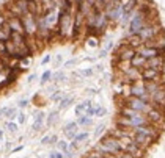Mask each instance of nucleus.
Listing matches in <instances>:
<instances>
[{
  "label": "nucleus",
  "mask_w": 165,
  "mask_h": 158,
  "mask_svg": "<svg viewBox=\"0 0 165 158\" xmlns=\"http://www.w3.org/2000/svg\"><path fill=\"white\" fill-rule=\"evenodd\" d=\"M22 149H24V146H19V147H16V149H14V150H13V152H20V150H22Z\"/></svg>",
  "instance_id": "864d4df0"
},
{
  "label": "nucleus",
  "mask_w": 165,
  "mask_h": 158,
  "mask_svg": "<svg viewBox=\"0 0 165 158\" xmlns=\"http://www.w3.org/2000/svg\"><path fill=\"white\" fill-rule=\"evenodd\" d=\"M85 116H88V117H93L94 116V105H91V107H88L87 110H85V113H83Z\"/></svg>",
  "instance_id": "4c0bfd02"
},
{
  "label": "nucleus",
  "mask_w": 165,
  "mask_h": 158,
  "mask_svg": "<svg viewBox=\"0 0 165 158\" xmlns=\"http://www.w3.org/2000/svg\"><path fill=\"white\" fill-rule=\"evenodd\" d=\"M145 116H146V119H148L149 124L157 125V127H160V125L163 124V121H165V111H160V110H157V108H154V107H151V108L146 111Z\"/></svg>",
  "instance_id": "0eeeda50"
},
{
  "label": "nucleus",
  "mask_w": 165,
  "mask_h": 158,
  "mask_svg": "<svg viewBox=\"0 0 165 158\" xmlns=\"http://www.w3.org/2000/svg\"><path fill=\"white\" fill-rule=\"evenodd\" d=\"M149 103H151V107H154L160 111H165V88L153 92L149 96Z\"/></svg>",
  "instance_id": "1a4fd4ad"
},
{
  "label": "nucleus",
  "mask_w": 165,
  "mask_h": 158,
  "mask_svg": "<svg viewBox=\"0 0 165 158\" xmlns=\"http://www.w3.org/2000/svg\"><path fill=\"white\" fill-rule=\"evenodd\" d=\"M51 60H52V57H51V55H46V57H44V58L41 60V64H42V66L49 64V63H51Z\"/></svg>",
  "instance_id": "a19ab883"
},
{
  "label": "nucleus",
  "mask_w": 165,
  "mask_h": 158,
  "mask_svg": "<svg viewBox=\"0 0 165 158\" xmlns=\"http://www.w3.org/2000/svg\"><path fill=\"white\" fill-rule=\"evenodd\" d=\"M99 143L107 149V153H116V152H120V150H121V149H120V143H118V139L113 138V136H110L109 133H107L105 136H102Z\"/></svg>",
  "instance_id": "9d476101"
},
{
  "label": "nucleus",
  "mask_w": 165,
  "mask_h": 158,
  "mask_svg": "<svg viewBox=\"0 0 165 158\" xmlns=\"http://www.w3.org/2000/svg\"><path fill=\"white\" fill-rule=\"evenodd\" d=\"M22 20V27H24V33L27 38H35L38 33V23H36V17L30 13H27L25 16L20 17Z\"/></svg>",
  "instance_id": "7ed1b4c3"
},
{
  "label": "nucleus",
  "mask_w": 165,
  "mask_h": 158,
  "mask_svg": "<svg viewBox=\"0 0 165 158\" xmlns=\"http://www.w3.org/2000/svg\"><path fill=\"white\" fill-rule=\"evenodd\" d=\"M123 152L131 153L134 158H143V155H145V150L141 149L138 144H135L134 141H131L129 144H126V147H124V150H123Z\"/></svg>",
  "instance_id": "ddd939ff"
},
{
  "label": "nucleus",
  "mask_w": 165,
  "mask_h": 158,
  "mask_svg": "<svg viewBox=\"0 0 165 158\" xmlns=\"http://www.w3.org/2000/svg\"><path fill=\"white\" fill-rule=\"evenodd\" d=\"M145 63H146V60H145L143 57H140L138 53H135V55L129 60L131 67H135V69H143V67H145Z\"/></svg>",
  "instance_id": "dca6fc26"
},
{
  "label": "nucleus",
  "mask_w": 165,
  "mask_h": 158,
  "mask_svg": "<svg viewBox=\"0 0 165 158\" xmlns=\"http://www.w3.org/2000/svg\"><path fill=\"white\" fill-rule=\"evenodd\" d=\"M0 57H2V55H0Z\"/></svg>",
  "instance_id": "4d7b16f0"
},
{
  "label": "nucleus",
  "mask_w": 165,
  "mask_h": 158,
  "mask_svg": "<svg viewBox=\"0 0 165 158\" xmlns=\"http://www.w3.org/2000/svg\"><path fill=\"white\" fill-rule=\"evenodd\" d=\"M116 158H134L131 153H127V152H123V150H120V152H116V153H113Z\"/></svg>",
  "instance_id": "c9c22d12"
},
{
  "label": "nucleus",
  "mask_w": 165,
  "mask_h": 158,
  "mask_svg": "<svg viewBox=\"0 0 165 158\" xmlns=\"http://www.w3.org/2000/svg\"><path fill=\"white\" fill-rule=\"evenodd\" d=\"M51 82H54V83H61V82H66V75H65V72H63V70H58V72L52 74Z\"/></svg>",
  "instance_id": "bb28decb"
},
{
  "label": "nucleus",
  "mask_w": 165,
  "mask_h": 158,
  "mask_svg": "<svg viewBox=\"0 0 165 158\" xmlns=\"http://www.w3.org/2000/svg\"><path fill=\"white\" fill-rule=\"evenodd\" d=\"M65 96V92L63 91H60V89H57L55 92H52V96H51V100L52 102H55V103H58L60 100H61V97Z\"/></svg>",
  "instance_id": "2f4dec72"
},
{
  "label": "nucleus",
  "mask_w": 165,
  "mask_h": 158,
  "mask_svg": "<svg viewBox=\"0 0 165 158\" xmlns=\"http://www.w3.org/2000/svg\"><path fill=\"white\" fill-rule=\"evenodd\" d=\"M3 135H5L3 130H0V144H2V141H3Z\"/></svg>",
  "instance_id": "603ef678"
},
{
  "label": "nucleus",
  "mask_w": 165,
  "mask_h": 158,
  "mask_svg": "<svg viewBox=\"0 0 165 158\" xmlns=\"http://www.w3.org/2000/svg\"><path fill=\"white\" fill-rule=\"evenodd\" d=\"M132 141L135 143V144H138L141 149H146V147H149L151 144H154L156 143V139L154 138H151V136H148V135H143V133H134V138H132Z\"/></svg>",
  "instance_id": "9b49d317"
},
{
  "label": "nucleus",
  "mask_w": 165,
  "mask_h": 158,
  "mask_svg": "<svg viewBox=\"0 0 165 158\" xmlns=\"http://www.w3.org/2000/svg\"><path fill=\"white\" fill-rule=\"evenodd\" d=\"M104 130H105V125H104V124L98 125V127H96V130H94V136H96V138H99V136L104 133Z\"/></svg>",
  "instance_id": "f704fd0d"
},
{
  "label": "nucleus",
  "mask_w": 165,
  "mask_h": 158,
  "mask_svg": "<svg viewBox=\"0 0 165 158\" xmlns=\"http://www.w3.org/2000/svg\"><path fill=\"white\" fill-rule=\"evenodd\" d=\"M3 25H7V17L2 14V11H0V28H2Z\"/></svg>",
  "instance_id": "c03bdc74"
},
{
  "label": "nucleus",
  "mask_w": 165,
  "mask_h": 158,
  "mask_svg": "<svg viewBox=\"0 0 165 158\" xmlns=\"http://www.w3.org/2000/svg\"><path fill=\"white\" fill-rule=\"evenodd\" d=\"M163 66H165V55L149 58L145 63V67H151V69H156V70H160V72H163Z\"/></svg>",
  "instance_id": "f8f14e48"
},
{
  "label": "nucleus",
  "mask_w": 165,
  "mask_h": 158,
  "mask_svg": "<svg viewBox=\"0 0 165 158\" xmlns=\"http://www.w3.org/2000/svg\"><path fill=\"white\" fill-rule=\"evenodd\" d=\"M107 114V110L102 107V105H94V116L98 117H104Z\"/></svg>",
  "instance_id": "c756f323"
},
{
  "label": "nucleus",
  "mask_w": 165,
  "mask_h": 158,
  "mask_svg": "<svg viewBox=\"0 0 165 158\" xmlns=\"http://www.w3.org/2000/svg\"><path fill=\"white\" fill-rule=\"evenodd\" d=\"M129 96H134V97H138V99L145 100V102H149V96L145 91V86H143V82H141V80H138L135 83H131V86H129Z\"/></svg>",
  "instance_id": "39448f33"
},
{
  "label": "nucleus",
  "mask_w": 165,
  "mask_h": 158,
  "mask_svg": "<svg viewBox=\"0 0 165 158\" xmlns=\"http://www.w3.org/2000/svg\"><path fill=\"white\" fill-rule=\"evenodd\" d=\"M17 107H19V108H25V107H29V100H27V99H20V100L17 102Z\"/></svg>",
  "instance_id": "ea45409f"
},
{
  "label": "nucleus",
  "mask_w": 165,
  "mask_h": 158,
  "mask_svg": "<svg viewBox=\"0 0 165 158\" xmlns=\"http://www.w3.org/2000/svg\"><path fill=\"white\" fill-rule=\"evenodd\" d=\"M77 64V60L76 58H71V60H68V61H65V64H63V67H66V69H69V67H73V66H76Z\"/></svg>",
  "instance_id": "e433bc0d"
},
{
  "label": "nucleus",
  "mask_w": 165,
  "mask_h": 158,
  "mask_svg": "<svg viewBox=\"0 0 165 158\" xmlns=\"http://www.w3.org/2000/svg\"><path fill=\"white\" fill-rule=\"evenodd\" d=\"M94 75V69L93 67H85V69H79L73 74V77H80V78H90Z\"/></svg>",
  "instance_id": "aec40b11"
},
{
  "label": "nucleus",
  "mask_w": 165,
  "mask_h": 158,
  "mask_svg": "<svg viewBox=\"0 0 165 158\" xmlns=\"http://www.w3.org/2000/svg\"><path fill=\"white\" fill-rule=\"evenodd\" d=\"M58 114H60V110H52L49 114H47V117H46V124L47 125H52V124H55L57 122V119H58Z\"/></svg>",
  "instance_id": "b1692460"
},
{
  "label": "nucleus",
  "mask_w": 165,
  "mask_h": 158,
  "mask_svg": "<svg viewBox=\"0 0 165 158\" xmlns=\"http://www.w3.org/2000/svg\"><path fill=\"white\" fill-rule=\"evenodd\" d=\"M94 72H104V66L102 64H96L94 66Z\"/></svg>",
  "instance_id": "49530a36"
},
{
  "label": "nucleus",
  "mask_w": 165,
  "mask_h": 158,
  "mask_svg": "<svg viewBox=\"0 0 165 158\" xmlns=\"http://www.w3.org/2000/svg\"><path fill=\"white\" fill-rule=\"evenodd\" d=\"M63 131H65V135H66V138L68 139H73L77 133H79V125H77V122H68L65 127H63Z\"/></svg>",
  "instance_id": "2eb2a0df"
},
{
  "label": "nucleus",
  "mask_w": 165,
  "mask_h": 158,
  "mask_svg": "<svg viewBox=\"0 0 165 158\" xmlns=\"http://www.w3.org/2000/svg\"><path fill=\"white\" fill-rule=\"evenodd\" d=\"M90 138V133L88 131H79V133L71 139V141H74V143H77V144H80V143H83V141H87Z\"/></svg>",
  "instance_id": "a878e982"
},
{
  "label": "nucleus",
  "mask_w": 165,
  "mask_h": 158,
  "mask_svg": "<svg viewBox=\"0 0 165 158\" xmlns=\"http://www.w3.org/2000/svg\"><path fill=\"white\" fill-rule=\"evenodd\" d=\"M49 143H51V135H46V136H42V139H41V144H42V146L49 144Z\"/></svg>",
  "instance_id": "37998d69"
},
{
  "label": "nucleus",
  "mask_w": 165,
  "mask_h": 158,
  "mask_svg": "<svg viewBox=\"0 0 165 158\" xmlns=\"http://www.w3.org/2000/svg\"><path fill=\"white\" fill-rule=\"evenodd\" d=\"M47 158H65V153L60 150H52V152H49V156Z\"/></svg>",
  "instance_id": "72a5a7b5"
},
{
  "label": "nucleus",
  "mask_w": 165,
  "mask_h": 158,
  "mask_svg": "<svg viewBox=\"0 0 165 158\" xmlns=\"http://www.w3.org/2000/svg\"><path fill=\"white\" fill-rule=\"evenodd\" d=\"M83 158H94V156H90V155H87V156H83Z\"/></svg>",
  "instance_id": "6e6d98bb"
},
{
  "label": "nucleus",
  "mask_w": 165,
  "mask_h": 158,
  "mask_svg": "<svg viewBox=\"0 0 165 158\" xmlns=\"http://www.w3.org/2000/svg\"><path fill=\"white\" fill-rule=\"evenodd\" d=\"M11 28L8 27V25H3L2 28H0V42H7V41H10V38H11Z\"/></svg>",
  "instance_id": "4be33fe9"
},
{
  "label": "nucleus",
  "mask_w": 165,
  "mask_h": 158,
  "mask_svg": "<svg viewBox=\"0 0 165 158\" xmlns=\"http://www.w3.org/2000/svg\"><path fill=\"white\" fill-rule=\"evenodd\" d=\"M0 55L5 57V42H0Z\"/></svg>",
  "instance_id": "09e8293b"
},
{
  "label": "nucleus",
  "mask_w": 165,
  "mask_h": 158,
  "mask_svg": "<svg viewBox=\"0 0 165 158\" xmlns=\"http://www.w3.org/2000/svg\"><path fill=\"white\" fill-rule=\"evenodd\" d=\"M61 61H63V57H61V55H57V57H55V66H60Z\"/></svg>",
  "instance_id": "a18cd8bd"
},
{
  "label": "nucleus",
  "mask_w": 165,
  "mask_h": 158,
  "mask_svg": "<svg viewBox=\"0 0 165 158\" xmlns=\"http://www.w3.org/2000/svg\"><path fill=\"white\" fill-rule=\"evenodd\" d=\"M126 44L131 45L132 49H137V47H140L141 44H143V41H141V38H140L138 35H127V38H126Z\"/></svg>",
  "instance_id": "6ab92c4d"
},
{
  "label": "nucleus",
  "mask_w": 165,
  "mask_h": 158,
  "mask_svg": "<svg viewBox=\"0 0 165 158\" xmlns=\"http://www.w3.org/2000/svg\"><path fill=\"white\" fill-rule=\"evenodd\" d=\"M17 114H19V110L16 108V107H8V111L5 113V116L8 117V121H14L16 117H17Z\"/></svg>",
  "instance_id": "c85d7f7f"
},
{
  "label": "nucleus",
  "mask_w": 165,
  "mask_h": 158,
  "mask_svg": "<svg viewBox=\"0 0 165 158\" xmlns=\"http://www.w3.org/2000/svg\"><path fill=\"white\" fill-rule=\"evenodd\" d=\"M91 105H93L91 99H87V100L80 102L79 105H76V108H74V113H76V116H77V117H79V116H82V114L85 113V110H87L88 107H91Z\"/></svg>",
  "instance_id": "f3484780"
},
{
  "label": "nucleus",
  "mask_w": 165,
  "mask_h": 158,
  "mask_svg": "<svg viewBox=\"0 0 165 158\" xmlns=\"http://www.w3.org/2000/svg\"><path fill=\"white\" fill-rule=\"evenodd\" d=\"M8 111V107H3V108H0V114H3L5 116V113Z\"/></svg>",
  "instance_id": "3c124183"
},
{
  "label": "nucleus",
  "mask_w": 165,
  "mask_h": 158,
  "mask_svg": "<svg viewBox=\"0 0 165 158\" xmlns=\"http://www.w3.org/2000/svg\"><path fill=\"white\" fill-rule=\"evenodd\" d=\"M25 121H27L25 113H19L17 114V124H25Z\"/></svg>",
  "instance_id": "58836bf2"
},
{
  "label": "nucleus",
  "mask_w": 165,
  "mask_h": 158,
  "mask_svg": "<svg viewBox=\"0 0 165 158\" xmlns=\"http://www.w3.org/2000/svg\"><path fill=\"white\" fill-rule=\"evenodd\" d=\"M110 3H118V2H121V0H109Z\"/></svg>",
  "instance_id": "5fc2aeb1"
},
{
  "label": "nucleus",
  "mask_w": 165,
  "mask_h": 158,
  "mask_svg": "<svg viewBox=\"0 0 165 158\" xmlns=\"http://www.w3.org/2000/svg\"><path fill=\"white\" fill-rule=\"evenodd\" d=\"M77 125L79 127H90L91 124H93V117H88V116H85V114H82V116H79L77 117Z\"/></svg>",
  "instance_id": "393cba45"
},
{
  "label": "nucleus",
  "mask_w": 165,
  "mask_h": 158,
  "mask_svg": "<svg viewBox=\"0 0 165 158\" xmlns=\"http://www.w3.org/2000/svg\"><path fill=\"white\" fill-rule=\"evenodd\" d=\"M162 33H163V27L160 25V22H151V23H146L145 27L140 30L138 36L145 42V41H149V39H153V38H156Z\"/></svg>",
  "instance_id": "f03ea898"
},
{
  "label": "nucleus",
  "mask_w": 165,
  "mask_h": 158,
  "mask_svg": "<svg viewBox=\"0 0 165 158\" xmlns=\"http://www.w3.org/2000/svg\"><path fill=\"white\" fill-rule=\"evenodd\" d=\"M115 55H116L118 61H129L135 55V49H132L131 45H127L126 42H123V44H120V47L116 49Z\"/></svg>",
  "instance_id": "6e6552de"
},
{
  "label": "nucleus",
  "mask_w": 165,
  "mask_h": 158,
  "mask_svg": "<svg viewBox=\"0 0 165 158\" xmlns=\"http://www.w3.org/2000/svg\"><path fill=\"white\" fill-rule=\"evenodd\" d=\"M46 121V114L42 111H39L36 116H35V121H33V125H32V130L33 131H39L42 128V124Z\"/></svg>",
  "instance_id": "a211bd4d"
},
{
  "label": "nucleus",
  "mask_w": 165,
  "mask_h": 158,
  "mask_svg": "<svg viewBox=\"0 0 165 158\" xmlns=\"http://www.w3.org/2000/svg\"><path fill=\"white\" fill-rule=\"evenodd\" d=\"M51 78H52V70H44L42 75H41V78H39V85L41 86L47 85V83L51 82Z\"/></svg>",
  "instance_id": "cd10ccee"
},
{
  "label": "nucleus",
  "mask_w": 165,
  "mask_h": 158,
  "mask_svg": "<svg viewBox=\"0 0 165 158\" xmlns=\"http://www.w3.org/2000/svg\"><path fill=\"white\" fill-rule=\"evenodd\" d=\"M11 2L17 6V10L22 13V16H25L29 13V8H27V0H11Z\"/></svg>",
  "instance_id": "5701e85b"
},
{
  "label": "nucleus",
  "mask_w": 165,
  "mask_h": 158,
  "mask_svg": "<svg viewBox=\"0 0 165 158\" xmlns=\"http://www.w3.org/2000/svg\"><path fill=\"white\" fill-rule=\"evenodd\" d=\"M135 53H138L140 57H143L145 60H149V58H154V57H159V55H165V50L146 47L145 44H141L140 47L135 49Z\"/></svg>",
  "instance_id": "423d86ee"
},
{
  "label": "nucleus",
  "mask_w": 165,
  "mask_h": 158,
  "mask_svg": "<svg viewBox=\"0 0 165 158\" xmlns=\"http://www.w3.org/2000/svg\"><path fill=\"white\" fill-rule=\"evenodd\" d=\"M35 80H36V74H30V75L27 77V83H29V85H32Z\"/></svg>",
  "instance_id": "79ce46f5"
},
{
  "label": "nucleus",
  "mask_w": 165,
  "mask_h": 158,
  "mask_svg": "<svg viewBox=\"0 0 165 158\" xmlns=\"http://www.w3.org/2000/svg\"><path fill=\"white\" fill-rule=\"evenodd\" d=\"M7 130L10 131V133H16V131H17V124L13 122V121H8L7 122Z\"/></svg>",
  "instance_id": "473e14b6"
},
{
  "label": "nucleus",
  "mask_w": 165,
  "mask_h": 158,
  "mask_svg": "<svg viewBox=\"0 0 165 158\" xmlns=\"http://www.w3.org/2000/svg\"><path fill=\"white\" fill-rule=\"evenodd\" d=\"M120 107H127V108H131V110H135V111H138V113L146 114V111L151 108V103L141 100V99H138V97L129 96V97H123Z\"/></svg>",
  "instance_id": "f257e3e1"
},
{
  "label": "nucleus",
  "mask_w": 165,
  "mask_h": 158,
  "mask_svg": "<svg viewBox=\"0 0 165 158\" xmlns=\"http://www.w3.org/2000/svg\"><path fill=\"white\" fill-rule=\"evenodd\" d=\"M57 146H58V150L63 152V153H66V152L69 150V143L65 141V139H58V141H57Z\"/></svg>",
  "instance_id": "7c9ffc66"
},
{
  "label": "nucleus",
  "mask_w": 165,
  "mask_h": 158,
  "mask_svg": "<svg viewBox=\"0 0 165 158\" xmlns=\"http://www.w3.org/2000/svg\"><path fill=\"white\" fill-rule=\"evenodd\" d=\"M140 80H143V82H165L163 80V72L151 69V67L140 69Z\"/></svg>",
  "instance_id": "20e7f679"
},
{
  "label": "nucleus",
  "mask_w": 165,
  "mask_h": 158,
  "mask_svg": "<svg viewBox=\"0 0 165 158\" xmlns=\"http://www.w3.org/2000/svg\"><path fill=\"white\" fill-rule=\"evenodd\" d=\"M143 44H145L146 47L165 50V36H163V33H162V35H159V36H156V38H153V39H149V41H145Z\"/></svg>",
  "instance_id": "4468645a"
},
{
  "label": "nucleus",
  "mask_w": 165,
  "mask_h": 158,
  "mask_svg": "<svg viewBox=\"0 0 165 158\" xmlns=\"http://www.w3.org/2000/svg\"><path fill=\"white\" fill-rule=\"evenodd\" d=\"M73 102H74V97H73V96H66V94H65V96L61 97V100L58 102V108H57V110H66Z\"/></svg>",
  "instance_id": "412c9836"
},
{
  "label": "nucleus",
  "mask_w": 165,
  "mask_h": 158,
  "mask_svg": "<svg viewBox=\"0 0 165 158\" xmlns=\"http://www.w3.org/2000/svg\"><path fill=\"white\" fill-rule=\"evenodd\" d=\"M57 141H58V136L57 135H51V143L49 144H57Z\"/></svg>",
  "instance_id": "de8ad7c7"
},
{
  "label": "nucleus",
  "mask_w": 165,
  "mask_h": 158,
  "mask_svg": "<svg viewBox=\"0 0 165 158\" xmlns=\"http://www.w3.org/2000/svg\"><path fill=\"white\" fill-rule=\"evenodd\" d=\"M87 92H88V94H98V89H94V88H88V89H87Z\"/></svg>",
  "instance_id": "8fccbe9b"
}]
</instances>
